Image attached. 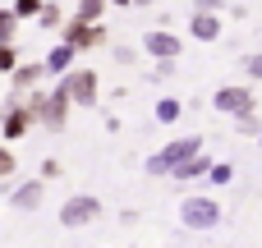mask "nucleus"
Masks as SVG:
<instances>
[{
    "label": "nucleus",
    "mask_w": 262,
    "mask_h": 248,
    "mask_svg": "<svg viewBox=\"0 0 262 248\" xmlns=\"http://www.w3.org/2000/svg\"><path fill=\"white\" fill-rule=\"evenodd\" d=\"M221 106H226V110H239V106H244V92H226Z\"/></svg>",
    "instance_id": "obj_3"
},
{
    "label": "nucleus",
    "mask_w": 262,
    "mask_h": 248,
    "mask_svg": "<svg viewBox=\"0 0 262 248\" xmlns=\"http://www.w3.org/2000/svg\"><path fill=\"white\" fill-rule=\"evenodd\" d=\"M184 221H189V226H212V221H216V207H212V202H189V207H184Z\"/></svg>",
    "instance_id": "obj_2"
},
{
    "label": "nucleus",
    "mask_w": 262,
    "mask_h": 248,
    "mask_svg": "<svg viewBox=\"0 0 262 248\" xmlns=\"http://www.w3.org/2000/svg\"><path fill=\"white\" fill-rule=\"evenodd\" d=\"M92 216H97V202H92V198H78V202L64 207V226H83V221H92Z\"/></svg>",
    "instance_id": "obj_1"
}]
</instances>
